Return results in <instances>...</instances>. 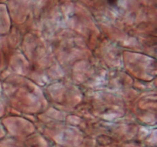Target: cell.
Segmentation results:
<instances>
[{"instance_id": "1", "label": "cell", "mask_w": 157, "mask_h": 147, "mask_svg": "<svg viewBox=\"0 0 157 147\" xmlns=\"http://www.w3.org/2000/svg\"><path fill=\"white\" fill-rule=\"evenodd\" d=\"M117 1V0H107V2L110 5H113Z\"/></svg>"}]
</instances>
